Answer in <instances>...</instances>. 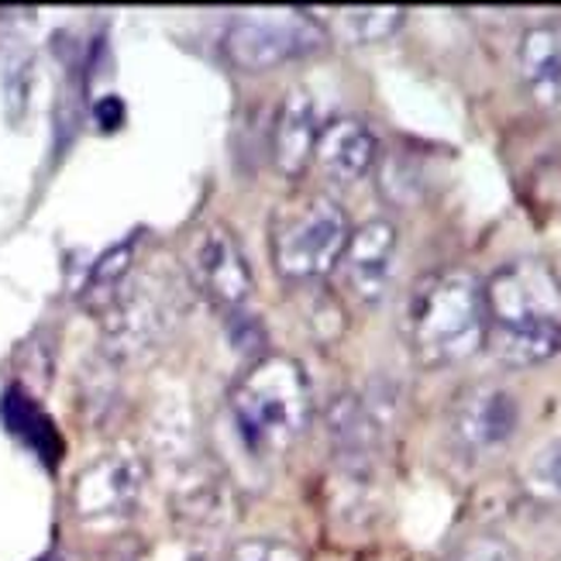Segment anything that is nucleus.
I'll return each mask as SVG.
<instances>
[{
    "label": "nucleus",
    "mask_w": 561,
    "mask_h": 561,
    "mask_svg": "<svg viewBox=\"0 0 561 561\" xmlns=\"http://www.w3.org/2000/svg\"><path fill=\"white\" fill-rule=\"evenodd\" d=\"M485 345L506 365H538L561 352V279L541 259L503 265L482 286Z\"/></svg>",
    "instance_id": "nucleus-1"
},
{
    "label": "nucleus",
    "mask_w": 561,
    "mask_h": 561,
    "mask_svg": "<svg viewBox=\"0 0 561 561\" xmlns=\"http://www.w3.org/2000/svg\"><path fill=\"white\" fill-rule=\"evenodd\" d=\"M407 345L421 365H455L485 345V297L472 273L445 270L413 286L407 300Z\"/></svg>",
    "instance_id": "nucleus-2"
},
{
    "label": "nucleus",
    "mask_w": 561,
    "mask_h": 561,
    "mask_svg": "<svg viewBox=\"0 0 561 561\" xmlns=\"http://www.w3.org/2000/svg\"><path fill=\"white\" fill-rule=\"evenodd\" d=\"M231 413L255 451H283L307 431L313 397L304 365L289 355H262L238 379Z\"/></svg>",
    "instance_id": "nucleus-3"
},
{
    "label": "nucleus",
    "mask_w": 561,
    "mask_h": 561,
    "mask_svg": "<svg viewBox=\"0 0 561 561\" xmlns=\"http://www.w3.org/2000/svg\"><path fill=\"white\" fill-rule=\"evenodd\" d=\"M348 234V217L337 201L310 193L273 217V262L286 279H321L341 262Z\"/></svg>",
    "instance_id": "nucleus-4"
},
{
    "label": "nucleus",
    "mask_w": 561,
    "mask_h": 561,
    "mask_svg": "<svg viewBox=\"0 0 561 561\" xmlns=\"http://www.w3.org/2000/svg\"><path fill=\"white\" fill-rule=\"evenodd\" d=\"M324 42L321 24L304 11H245L231 21L228 53L241 69H273Z\"/></svg>",
    "instance_id": "nucleus-5"
},
{
    "label": "nucleus",
    "mask_w": 561,
    "mask_h": 561,
    "mask_svg": "<svg viewBox=\"0 0 561 561\" xmlns=\"http://www.w3.org/2000/svg\"><path fill=\"white\" fill-rule=\"evenodd\" d=\"M111 348L135 355L152 348L176 317V293L165 289L159 276H131L117 286L114 297L101 307Z\"/></svg>",
    "instance_id": "nucleus-6"
},
{
    "label": "nucleus",
    "mask_w": 561,
    "mask_h": 561,
    "mask_svg": "<svg viewBox=\"0 0 561 561\" xmlns=\"http://www.w3.org/2000/svg\"><path fill=\"white\" fill-rule=\"evenodd\" d=\"M190 276L207 300L225 310H241L252 297V270L245 252L225 225H207L193 238Z\"/></svg>",
    "instance_id": "nucleus-7"
},
{
    "label": "nucleus",
    "mask_w": 561,
    "mask_h": 561,
    "mask_svg": "<svg viewBox=\"0 0 561 561\" xmlns=\"http://www.w3.org/2000/svg\"><path fill=\"white\" fill-rule=\"evenodd\" d=\"M145 466L135 451H107L77 476L72 482V510L83 520H111L131 514L141 496Z\"/></svg>",
    "instance_id": "nucleus-8"
},
{
    "label": "nucleus",
    "mask_w": 561,
    "mask_h": 561,
    "mask_svg": "<svg viewBox=\"0 0 561 561\" xmlns=\"http://www.w3.org/2000/svg\"><path fill=\"white\" fill-rule=\"evenodd\" d=\"M520 424V407L517 397L506 386L496 382H476L461 393L451 407V434L455 442L472 451H493L514 437Z\"/></svg>",
    "instance_id": "nucleus-9"
},
{
    "label": "nucleus",
    "mask_w": 561,
    "mask_h": 561,
    "mask_svg": "<svg viewBox=\"0 0 561 561\" xmlns=\"http://www.w3.org/2000/svg\"><path fill=\"white\" fill-rule=\"evenodd\" d=\"M393 259H397V228L389 221H365L358 231L348 234V245L341 252V276L345 286L358 300L376 304L389 276H393Z\"/></svg>",
    "instance_id": "nucleus-10"
},
{
    "label": "nucleus",
    "mask_w": 561,
    "mask_h": 561,
    "mask_svg": "<svg viewBox=\"0 0 561 561\" xmlns=\"http://www.w3.org/2000/svg\"><path fill=\"white\" fill-rule=\"evenodd\" d=\"M379 145L369 125L358 117H334L321 128L313 145V162L334 183H355L376 165Z\"/></svg>",
    "instance_id": "nucleus-11"
},
{
    "label": "nucleus",
    "mask_w": 561,
    "mask_h": 561,
    "mask_svg": "<svg viewBox=\"0 0 561 561\" xmlns=\"http://www.w3.org/2000/svg\"><path fill=\"white\" fill-rule=\"evenodd\" d=\"M317 135H321V125H317V104L313 96L297 87L286 93V101L279 107L276 117V138H273V156L283 176H300L307 162L313 159V145Z\"/></svg>",
    "instance_id": "nucleus-12"
},
{
    "label": "nucleus",
    "mask_w": 561,
    "mask_h": 561,
    "mask_svg": "<svg viewBox=\"0 0 561 561\" xmlns=\"http://www.w3.org/2000/svg\"><path fill=\"white\" fill-rule=\"evenodd\" d=\"M520 77L534 101L545 107L561 104V18L534 24L520 42Z\"/></svg>",
    "instance_id": "nucleus-13"
},
{
    "label": "nucleus",
    "mask_w": 561,
    "mask_h": 561,
    "mask_svg": "<svg viewBox=\"0 0 561 561\" xmlns=\"http://www.w3.org/2000/svg\"><path fill=\"white\" fill-rule=\"evenodd\" d=\"M4 424L21 442H28L42 458L53 461L59 455V437L53 424H48V417L38 410V403L24 397L21 389H8L4 393Z\"/></svg>",
    "instance_id": "nucleus-14"
},
{
    "label": "nucleus",
    "mask_w": 561,
    "mask_h": 561,
    "mask_svg": "<svg viewBox=\"0 0 561 561\" xmlns=\"http://www.w3.org/2000/svg\"><path fill=\"white\" fill-rule=\"evenodd\" d=\"M403 24V8H341L331 18V28L355 45L389 38Z\"/></svg>",
    "instance_id": "nucleus-15"
},
{
    "label": "nucleus",
    "mask_w": 561,
    "mask_h": 561,
    "mask_svg": "<svg viewBox=\"0 0 561 561\" xmlns=\"http://www.w3.org/2000/svg\"><path fill=\"white\" fill-rule=\"evenodd\" d=\"M180 514L190 524L221 527L228 520V493H225L221 479H210L207 472H201V479H193V485H186V490H183Z\"/></svg>",
    "instance_id": "nucleus-16"
},
{
    "label": "nucleus",
    "mask_w": 561,
    "mask_h": 561,
    "mask_svg": "<svg viewBox=\"0 0 561 561\" xmlns=\"http://www.w3.org/2000/svg\"><path fill=\"white\" fill-rule=\"evenodd\" d=\"M524 479H527V490L538 500L561 503V434L530 455Z\"/></svg>",
    "instance_id": "nucleus-17"
},
{
    "label": "nucleus",
    "mask_w": 561,
    "mask_h": 561,
    "mask_svg": "<svg viewBox=\"0 0 561 561\" xmlns=\"http://www.w3.org/2000/svg\"><path fill=\"white\" fill-rule=\"evenodd\" d=\"M228 561H304V554L293 545L273 541V538H249L231 548Z\"/></svg>",
    "instance_id": "nucleus-18"
},
{
    "label": "nucleus",
    "mask_w": 561,
    "mask_h": 561,
    "mask_svg": "<svg viewBox=\"0 0 561 561\" xmlns=\"http://www.w3.org/2000/svg\"><path fill=\"white\" fill-rule=\"evenodd\" d=\"M448 561H520V558L500 538H476L469 545H461Z\"/></svg>",
    "instance_id": "nucleus-19"
},
{
    "label": "nucleus",
    "mask_w": 561,
    "mask_h": 561,
    "mask_svg": "<svg viewBox=\"0 0 561 561\" xmlns=\"http://www.w3.org/2000/svg\"><path fill=\"white\" fill-rule=\"evenodd\" d=\"M93 111H96V121H101L104 128H117L121 121H125V107H121L117 96H104V101L96 104Z\"/></svg>",
    "instance_id": "nucleus-20"
}]
</instances>
